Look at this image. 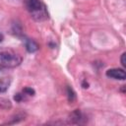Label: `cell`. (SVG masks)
Masks as SVG:
<instances>
[{
  "label": "cell",
  "mask_w": 126,
  "mask_h": 126,
  "mask_svg": "<svg viewBox=\"0 0 126 126\" xmlns=\"http://www.w3.org/2000/svg\"><path fill=\"white\" fill-rule=\"evenodd\" d=\"M22 63V56L9 47H0V68H15Z\"/></svg>",
  "instance_id": "cell-1"
},
{
  "label": "cell",
  "mask_w": 126,
  "mask_h": 126,
  "mask_svg": "<svg viewBox=\"0 0 126 126\" xmlns=\"http://www.w3.org/2000/svg\"><path fill=\"white\" fill-rule=\"evenodd\" d=\"M26 7L31 16L36 21H43L48 18L45 6L39 0H25Z\"/></svg>",
  "instance_id": "cell-2"
},
{
  "label": "cell",
  "mask_w": 126,
  "mask_h": 126,
  "mask_svg": "<svg viewBox=\"0 0 126 126\" xmlns=\"http://www.w3.org/2000/svg\"><path fill=\"white\" fill-rule=\"evenodd\" d=\"M105 75L109 78L115 79V80H125L126 78V74L125 71L123 69H119V68H112L106 71Z\"/></svg>",
  "instance_id": "cell-3"
},
{
  "label": "cell",
  "mask_w": 126,
  "mask_h": 126,
  "mask_svg": "<svg viewBox=\"0 0 126 126\" xmlns=\"http://www.w3.org/2000/svg\"><path fill=\"white\" fill-rule=\"evenodd\" d=\"M11 84V77L4 72V70L0 69V93H4L8 90Z\"/></svg>",
  "instance_id": "cell-4"
},
{
  "label": "cell",
  "mask_w": 126,
  "mask_h": 126,
  "mask_svg": "<svg viewBox=\"0 0 126 126\" xmlns=\"http://www.w3.org/2000/svg\"><path fill=\"white\" fill-rule=\"evenodd\" d=\"M23 41L25 42V46H26V49L30 52V53H32V52H35L37 49H38V44L31 39V38H28L26 36H23Z\"/></svg>",
  "instance_id": "cell-5"
},
{
  "label": "cell",
  "mask_w": 126,
  "mask_h": 126,
  "mask_svg": "<svg viewBox=\"0 0 126 126\" xmlns=\"http://www.w3.org/2000/svg\"><path fill=\"white\" fill-rule=\"evenodd\" d=\"M71 119L73 120L74 123L79 124V123H82V120L84 119V116H83V114L81 113V111H80L79 109H77V110H75L74 112H72V114H71Z\"/></svg>",
  "instance_id": "cell-6"
},
{
  "label": "cell",
  "mask_w": 126,
  "mask_h": 126,
  "mask_svg": "<svg viewBox=\"0 0 126 126\" xmlns=\"http://www.w3.org/2000/svg\"><path fill=\"white\" fill-rule=\"evenodd\" d=\"M67 96H68V100L71 102L76 99V93L74 92V90L71 87L67 88Z\"/></svg>",
  "instance_id": "cell-7"
},
{
  "label": "cell",
  "mask_w": 126,
  "mask_h": 126,
  "mask_svg": "<svg viewBox=\"0 0 126 126\" xmlns=\"http://www.w3.org/2000/svg\"><path fill=\"white\" fill-rule=\"evenodd\" d=\"M23 93H24L26 95H34V94H35L34 90L32 89V88H29V87L25 88V89L23 90Z\"/></svg>",
  "instance_id": "cell-8"
},
{
  "label": "cell",
  "mask_w": 126,
  "mask_h": 126,
  "mask_svg": "<svg viewBox=\"0 0 126 126\" xmlns=\"http://www.w3.org/2000/svg\"><path fill=\"white\" fill-rule=\"evenodd\" d=\"M26 96H27V95H26L24 93H23V94H20V93H19V94H15L14 98H15L16 101H19V102H20V101L25 100V99H26Z\"/></svg>",
  "instance_id": "cell-9"
},
{
  "label": "cell",
  "mask_w": 126,
  "mask_h": 126,
  "mask_svg": "<svg viewBox=\"0 0 126 126\" xmlns=\"http://www.w3.org/2000/svg\"><path fill=\"white\" fill-rule=\"evenodd\" d=\"M125 56H126V53L124 52L122 55H121V59H120V61H121V65L123 66V67H126V61H125Z\"/></svg>",
  "instance_id": "cell-10"
},
{
  "label": "cell",
  "mask_w": 126,
  "mask_h": 126,
  "mask_svg": "<svg viewBox=\"0 0 126 126\" xmlns=\"http://www.w3.org/2000/svg\"><path fill=\"white\" fill-rule=\"evenodd\" d=\"M3 39H4V35H3V34H2L1 32H0V42H1V41H2Z\"/></svg>",
  "instance_id": "cell-11"
}]
</instances>
